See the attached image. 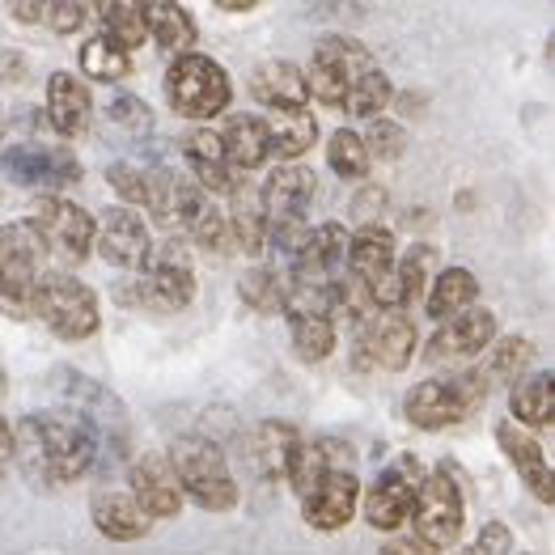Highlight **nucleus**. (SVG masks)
Returning a JSON list of instances; mask_svg holds the SVG:
<instances>
[{
    "label": "nucleus",
    "mask_w": 555,
    "mask_h": 555,
    "mask_svg": "<svg viewBox=\"0 0 555 555\" xmlns=\"http://www.w3.org/2000/svg\"><path fill=\"white\" fill-rule=\"evenodd\" d=\"M102 446L81 416L64 412H35L13 424V463L30 479V488H64L90 475Z\"/></svg>",
    "instance_id": "nucleus-1"
},
{
    "label": "nucleus",
    "mask_w": 555,
    "mask_h": 555,
    "mask_svg": "<svg viewBox=\"0 0 555 555\" xmlns=\"http://www.w3.org/2000/svg\"><path fill=\"white\" fill-rule=\"evenodd\" d=\"M166 463L179 479V492L191 496L204 513H230L242 501V488L233 479L230 459L208 437H179L166 454Z\"/></svg>",
    "instance_id": "nucleus-2"
},
{
    "label": "nucleus",
    "mask_w": 555,
    "mask_h": 555,
    "mask_svg": "<svg viewBox=\"0 0 555 555\" xmlns=\"http://www.w3.org/2000/svg\"><path fill=\"white\" fill-rule=\"evenodd\" d=\"M26 310H30L51 335H60V339H68V344L90 339L93 331L102 326L98 293H93L90 284H81L77 276H68V272H43V280L35 284V293H30V301H26Z\"/></svg>",
    "instance_id": "nucleus-3"
},
{
    "label": "nucleus",
    "mask_w": 555,
    "mask_h": 555,
    "mask_svg": "<svg viewBox=\"0 0 555 555\" xmlns=\"http://www.w3.org/2000/svg\"><path fill=\"white\" fill-rule=\"evenodd\" d=\"M230 73L212 60V55H199V51H183L170 68H166V102L175 115L195 119V124H208L217 115L230 111Z\"/></svg>",
    "instance_id": "nucleus-4"
},
{
    "label": "nucleus",
    "mask_w": 555,
    "mask_h": 555,
    "mask_svg": "<svg viewBox=\"0 0 555 555\" xmlns=\"http://www.w3.org/2000/svg\"><path fill=\"white\" fill-rule=\"evenodd\" d=\"M488 395H492V386H488L483 373L459 370V373H450V377H428V382H420L416 390L408 395L403 412H408V420H412L416 428L437 433V428H450V424H463L466 416H475V412L488 403Z\"/></svg>",
    "instance_id": "nucleus-5"
},
{
    "label": "nucleus",
    "mask_w": 555,
    "mask_h": 555,
    "mask_svg": "<svg viewBox=\"0 0 555 555\" xmlns=\"http://www.w3.org/2000/svg\"><path fill=\"white\" fill-rule=\"evenodd\" d=\"M55 390L68 403L73 416H81L90 424L102 450H115V454L128 450V428H132L128 424V408L102 382H93V377L77 370H55Z\"/></svg>",
    "instance_id": "nucleus-6"
},
{
    "label": "nucleus",
    "mask_w": 555,
    "mask_h": 555,
    "mask_svg": "<svg viewBox=\"0 0 555 555\" xmlns=\"http://www.w3.org/2000/svg\"><path fill=\"white\" fill-rule=\"evenodd\" d=\"M416 530V539H424L433 552H446L459 543L463 534V521H466V501H463V488L454 483L450 466H441L437 475L420 479L416 488V505H412V517H408Z\"/></svg>",
    "instance_id": "nucleus-7"
},
{
    "label": "nucleus",
    "mask_w": 555,
    "mask_h": 555,
    "mask_svg": "<svg viewBox=\"0 0 555 555\" xmlns=\"http://www.w3.org/2000/svg\"><path fill=\"white\" fill-rule=\"evenodd\" d=\"M35 233L43 237L47 255L60 263H86L93 250V221L90 212L64 195H39L30 217H26Z\"/></svg>",
    "instance_id": "nucleus-8"
},
{
    "label": "nucleus",
    "mask_w": 555,
    "mask_h": 555,
    "mask_svg": "<svg viewBox=\"0 0 555 555\" xmlns=\"http://www.w3.org/2000/svg\"><path fill=\"white\" fill-rule=\"evenodd\" d=\"M140 301L157 314H179L195 301V268L179 237L153 246L149 263L140 268Z\"/></svg>",
    "instance_id": "nucleus-9"
},
{
    "label": "nucleus",
    "mask_w": 555,
    "mask_h": 555,
    "mask_svg": "<svg viewBox=\"0 0 555 555\" xmlns=\"http://www.w3.org/2000/svg\"><path fill=\"white\" fill-rule=\"evenodd\" d=\"M373 55L361 43L344 39V35H326L319 39L314 55H310V68H306V90L314 93L323 106L331 111H344L348 90H352V77L361 68H370Z\"/></svg>",
    "instance_id": "nucleus-10"
},
{
    "label": "nucleus",
    "mask_w": 555,
    "mask_h": 555,
    "mask_svg": "<svg viewBox=\"0 0 555 555\" xmlns=\"http://www.w3.org/2000/svg\"><path fill=\"white\" fill-rule=\"evenodd\" d=\"M0 175L17 186H39L55 195V186L81 179V162L64 144H9L0 149Z\"/></svg>",
    "instance_id": "nucleus-11"
},
{
    "label": "nucleus",
    "mask_w": 555,
    "mask_h": 555,
    "mask_svg": "<svg viewBox=\"0 0 555 555\" xmlns=\"http://www.w3.org/2000/svg\"><path fill=\"white\" fill-rule=\"evenodd\" d=\"M43 263H47V246L26 217L0 225V293L13 306H26L30 301L35 284L43 280Z\"/></svg>",
    "instance_id": "nucleus-12"
},
{
    "label": "nucleus",
    "mask_w": 555,
    "mask_h": 555,
    "mask_svg": "<svg viewBox=\"0 0 555 555\" xmlns=\"http://www.w3.org/2000/svg\"><path fill=\"white\" fill-rule=\"evenodd\" d=\"M93 246L98 255L111 263V268H124V272H140L153 255V233H149V221L140 217L137 208H106V217L93 225Z\"/></svg>",
    "instance_id": "nucleus-13"
},
{
    "label": "nucleus",
    "mask_w": 555,
    "mask_h": 555,
    "mask_svg": "<svg viewBox=\"0 0 555 555\" xmlns=\"http://www.w3.org/2000/svg\"><path fill=\"white\" fill-rule=\"evenodd\" d=\"M416 488H420L416 459H403V463H395L390 470H382V475L370 483V492L361 496L365 521H370L373 530H399V526L412 517Z\"/></svg>",
    "instance_id": "nucleus-14"
},
{
    "label": "nucleus",
    "mask_w": 555,
    "mask_h": 555,
    "mask_svg": "<svg viewBox=\"0 0 555 555\" xmlns=\"http://www.w3.org/2000/svg\"><path fill=\"white\" fill-rule=\"evenodd\" d=\"M420 348V331L416 323L403 314V310H386V314H373L365 331H361V357L365 365L386 373L408 370L416 361Z\"/></svg>",
    "instance_id": "nucleus-15"
},
{
    "label": "nucleus",
    "mask_w": 555,
    "mask_h": 555,
    "mask_svg": "<svg viewBox=\"0 0 555 555\" xmlns=\"http://www.w3.org/2000/svg\"><path fill=\"white\" fill-rule=\"evenodd\" d=\"M361 505V479L357 470H326L323 479L301 496V513H306V526L335 534L344 530Z\"/></svg>",
    "instance_id": "nucleus-16"
},
{
    "label": "nucleus",
    "mask_w": 555,
    "mask_h": 555,
    "mask_svg": "<svg viewBox=\"0 0 555 555\" xmlns=\"http://www.w3.org/2000/svg\"><path fill=\"white\" fill-rule=\"evenodd\" d=\"M170 221H179V230H183L195 246H204L208 255H221V250L230 246L225 212L212 204L208 191H199L191 179H175V212H170Z\"/></svg>",
    "instance_id": "nucleus-17"
},
{
    "label": "nucleus",
    "mask_w": 555,
    "mask_h": 555,
    "mask_svg": "<svg viewBox=\"0 0 555 555\" xmlns=\"http://www.w3.org/2000/svg\"><path fill=\"white\" fill-rule=\"evenodd\" d=\"M128 479H132V501H137L149 521H170V517L183 513V492H179V479L166 463V454L137 459Z\"/></svg>",
    "instance_id": "nucleus-18"
},
{
    "label": "nucleus",
    "mask_w": 555,
    "mask_h": 555,
    "mask_svg": "<svg viewBox=\"0 0 555 555\" xmlns=\"http://www.w3.org/2000/svg\"><path fill=\"white\" fill-rule=\"evenodd\" d=\"M314 170L306 166H276L268 175V183L259 191V208H263V221L268 225H293V221H306V208L314 204Z\"/></svg>",
    "instance_id": "nucleus-19"
},
{
    "label": "nucleus",
    "mask_w": 555,
    "mask_h": 555,
    "mask_svg": "<svg viewBox=\"0 0 555 555\" xmlns=\"http://www.w3.org/2000/svg\"><path fill=\"white\" fill-rule=\"evenodd\" d=\"M496 344V314L488 310V306H470L463 314H454V319H446V323L437 326V335H433V344H428V357L433 361H450V357H479V352H488Z\"/></svg>",
    "instance_id": "nucleus-20"
},
{
    "label": "nucleus",
    "mask_w": 555,
    "mask_h": 555,
    "mask_svg": "<svg viewBox=\"0 0 555 555\" xmlns=\"http://www.w3.org/2000/svg\"><path fill=\"white\" fill-rule=\"evenodd\" d=\"M106 183L119 191L124 208H149L157 221H170V212H175V179L170 175L137 166V162H115L106 170Z\"/></svg>",
    "instance_id": "nucleus-21"
},
{
    "label": "nucleus",
    "mask_w": 555,
    "mask_h": 555,
    "mask_svg": "<svg viewBox=\"0 0 555 555\" xmlns=\"http://www.w3.org/2000/svg\"><path fill=\"white\" fill-rule=\"evenodd\" d=\"M344 259H348V230L326 221L319 230H310L306 246L297 250L293 259V272L288 280H301V284H335L344 276Z\"/></svg>",
    "instance_id": "nucleus-22"
},
{
    "label": "nucleus",
    "mask_w": 555,
    "mask_h": 555,
    "mask_svg": "<svg viewBox=\"0 0 555 555\" xmlns=\"http://www.w3.org/2000/svg\"><path fill=\"white\" fill-rule=\"evenodd\" d=\"M183 162L195 175L191 183L208 195H230L237 186V175L230 170V157H225V144H221L217 128H191L183 137Z\"/></svg>",
    "instance_id": "nucleus-23"
},
{
    "label": "nucleus",
    "mask_w": 555,
    "mask_h": 555,
    "mask_svg": "<svg viewBox=\"0 0 555 555\" xmlns=\"http://www.w3.org/2000/svg\"><path fill=\"white\" fill-rule=\"evenodd\" d=\"M301 433L284 420H263L250 428L246 437V459L250 466L263 475V479H288V470L297 463V450H301Z\"/></svg>",
    "instance_id": "nucleus-24"
},
{
    "label": "nucleus",
    "mask_w": 555,
    "mask_h": 555,
    "mask_svg": "<svg viewBox=\"0 0 555 555\" xmlns=\"http://www.w3.org/2000/svg\"><path fill=\"white\" fill-rule=\"evenodd\" d=\"M90 517L98 526V534L111 539V543H137L153 526L132 501V492H119V488H98L90 501Z\"/></svg>",
    "instance_id": "nucleus-25"
},
{
    "label": "nucleus",
    "mask_w": 555,
    "mask_h": 555,
    "mask_svg": "<svg viewBox=\"0 0 555 555\" xmlns=\"http://www.w3.org/2000/svg\"><path fill=\"white\" fill-rule=\"evenodd\" d=\"M496 441H501V450H505V459L513 463V470L530 483V492L543 501V505H552L555 496V483H552V466H547V454H543V446L526 433V428H517L513 420H505L501 428H496Z\"/></svg>",
    "instance_id": "nucleus-26"
},
{
    "label": "nucleus",
    "mask_w": 555,
    "mask_h": 555,
    "mask_svg": "<svg viewBox=\"0 0 555 555\" xmlns=\"http://www.w3.org/2000/svg\"><path fill=\"white\" fill-rule=\"evenodd\" d=\"M250 93L268 106V111H301L306 106V68H297L293 60H263L250 73Z\"/></svg>",
    "instance_id": "nucleus-27"
},
{
    "label": "nucleus",
    "mask_w": 555,
    "mask_h": 555,
    "mask_svg": "<svg viewBox=\"0 0 555 555\" xmlns=\"http://www.w3.org/2000/svg\"><path fill=\"white\" fill-rule=\"evenodd\" d=\"M259 124L268 137V157H280V166H297V157L306 149H314V140H319V119L306 106L301 111H268Z\"/></svg>",
    "instance_id": "nucleus-28"
},
{
    "label": "nucleus",
    "mask_w": 555,
    "mask_h": 555,
    "mask_svg": "<svg viewBox=\"0 0 555 555\" xmlns=\"http://www.w3.org/2000/svg\"><path fill=\"white\" fill-rule=\"evenodd\" d=\"M90 111H93V98H90V86H86L81 77H73V73H51V81H47V119H51V128H55L60 137L86 132Z\"/></svg>",
    "instance_id": "nucleus-29"
},
{
    "label": "nucleus",
    "mask_w": 555,
    "mask_h": 555,
    "mask_svg": "<svg viewBox=\"0 0 555 555\" xmlns=\"http://www.w3.org/2000/svg\"><path fill=\"white\" fill-rule=\"evenodd\" d=\"M395 233L382 230V225H361V230L348 237V259H344V272L361 284H373L377 276H386L395 268Z\"/></svg>",
    "instance_id": "nucleus-30"
},
{
    "label": "nucleus",
    "mask_w": 555,
    "mask_h": 555,
    "mask_svg": "<svg viewBox=\"0 0 555 555\" xmlns=\"http://www.w3.org/2000/svg\"><path fill=\"white\" fill-rule=\"evenodd\" d=\"M140 13H144L149 39H157L166 51H179L183 55L186 47L195 43V17L186 13L183 4H175V0H144Z\"/></svg>",
    "instance_id": "nucleus-31"
},
{
    "label": "nucleus",
    "mask_w": 555,
    "mask_h": 555,
    "mask_svg": "<svg viewBox=\"0 0 555 555\" xmlns=\"http://www.w3.org/2000/svg\"><path fill=\"white\" fill-rule=\"evenodd\" d=\"M475 297H479V280H475V272H470V268H446L441 276L428 284L424 306H428V314H433L437 323H446V319H454V314L470 310Z\"/></svg>",
    "instance_id": "nucleus-32"
},
{
    "label": "nucleus",
    "mask_w": 555,
    "mask_h": 555,
    "mask_svg": "<svg viewBox=\"0 0 555 555\" xmlns=\"http://www.w3.org/2000/svg\"><path fill=\"white\" fill-rule=\"evenodd\" d=\"M221 144H225V157H230V170H255L268 162V137H263V124L255 115H230L225 128H221Z\"/></svg>",
    "instance_id": "nucleus-33"
},
{
    "label": "nucleus",
    "mask_w": 555,
    "mask_h": 555,
    "mask_svg": "<svg viewBox=\"0 0 555 555\" xmlns=\"http://www.w3.org/2000/svg\"><path fill=\"white\" fill-rule=\"evenodd\" d=\"M552 403H555V377L552 373H530L513 386V424L517 428H543L552 424Z\"/></svg>",
    "instance_id": "nucleus-34"
},
{
    "label": "nucleus",
    "mask_w": 555,
    "mask_h": 555,
    "mask_svg": "<svg viewBox=\"0 0 555 555\" xmlns=\"http://www.w3.org/2000/svg\"><path fill=\"white\" fill-rule=\"evenodd\" d=\"M233 208L225 212V225H230V242L242 255H259L268 246V221H263V208H259V195L233 186Z\"/></svg>",
    "instance_id": "nucleus-35"
},
{
    "label": "nucleus",
    "mask_w": 555,
    "mask_h": 555,
    "mask_svg": "<svg viewBox=\"0 0 555 555\" xmlns=\"http://www.w3.org/2000/svg\"><path fill=\"white\" fill-rule=\"evenodd\" d=\"M98 22H102V39L106 43H115L119 51H137V47H144V39H149V30H144V13H140V4H132V0H106V4H98Z\"/></svg>",
    "instance_id": "nucleus-36"
},
{
    "label": "nucleus",
    "mask_w": 555,
    "mask_h": 555,
    "mask_svg": "<svg viewBox=\"0 0 555 555\" xmlns=\"http://www.w3.org/2000/svg\"><path fill=\"white\" fill-rule=\"evenodd\" d=\"M395 102V86H390V77L370 64V68H361L357 77H352V90H348V102H344V111L348 115H357V119H382V111Z\"/></svg>",
    "instance_id": "nucleus-37"
},
{
    "label": "nucleus",
    "mask_w": 555,
    "mask_h": 555,
    "mask_svg": "<svg viewBox=\"0 0 555 555\" xmlns=\"http://www.w3.org/2000/svg\"><path fill=\"white\" fill-rule=\"evenodd\" d=\"M530 365H534V344L521 339V335H509V339L488 348V361L479 373L488 377V386H496V382H517Z\"/></svg>",
    "instance_id": "nucleus-38"
},
{
    "label": "nucleus",
    "mask_w": 555,
    "mask_h": 555,
    "mask_svg": "<svg viewBox=\"0 0 555 555\" xmlns=\"http://www.w3.org/2000/svg\"><path fill=\"white\" fill-rule=\"evenodd\" d=\"M81 73L93 77V81H106V86L111 81H124L132 73V55L98 35V39H90V43L81 47Z\"/></svg>",
    "instance_id": "nucleus-39"
},
{
    "label": "nucleus",
    "mask_w": 555,
    "mask_h": 555,
    "mask_svg": "<svg viewBox=\"0 0 555 555\" xmlns=\"http://www.w3.org/2000/svg\"><path fill=\"white\" fill-rule=\"evenodd\" d=\"M288 335H293V352L314 365V361H326L335 352V323L331 319H293L288 323Z\"/></svg>",
    "instance_id": "nucleus-40"
},
{
    "label": "nucleus",
    "mask_w": 555,
    "mask_h": 555,
    "mask_svg": "<svg viewBox=\"0 0 555 555\" xmlns=\"http://www.w3.org/2000/svg\"><path fill=\"white\" fill-rule=\"evenodd\" d=\"M326 162L339 179H365L370 175V153H365V140L352 128H339L331 144H326Z\"/></svg>",
    "instance_id": "nucleus-41"
},
{
    "label": "nucleus",
    "mask_w": 555,
    "mask_h": 555,
    "mask_svg": "<svg viewBox=\"0 0 555 555\" xmlns=\"http://www.w3.org/2000/svg\"><path fill=\"white\" fill-rule=\"evenodd\" d=\"M433 246H412L403 259H395V280H399V293H403V306H412L420 293H424V284H428V272H433Z\"/></svg>",
    "instance_id": "nucleus-42"
},
{
    "label": "nucleus",
    "mask_w": 555,
    "mask_h": 555,
    "mask_svg": "<svg viewBox=\"0 0 555 555\" xmlns=\"http://www.w3.org/2000/svg\"><path fill=\"white\" fill-rule=\"evenodd\" d=\"M280 288H284V280H276V272L255 268L242 280V301L250 310H259V314H272V310H280Z\"/></svg>",
    "instance_id": "nucleus-43"
},
{
    "label": "nucleus",
    "mask_w": 555,
    "mask_h": 555,
    "mask_svg": "<svg viewBox=\"0 0 555 555\" xmlns=\"http://www.w3.org/2000/svg\"><path fill=\"white\" fill-rule=\"evenodd\" d=\"M93 4L81 0H43V26H51L55 35H77L90 22Z\"/></svg>",
    "instance_id": "nucleus-44"
},
{
    "label": "nucleus",
    "mask_w": 555,
    "mask_h": 555,
    "mask_svg": "<svg viewBox=\"0 0 555 555\" xmlns=\"http://www.w3.org/2000/svg\"><path fill=\"white\" fill-rule=\"evenodd\" d=\"M365 140V153H370V162L373 157H399L403 153V144H408V137H403V128L399 124H390V119H373V128H370V137H361Z\"/></svg>",
    "instance_id": "nucleus-45"
},
{
    "label": "nucleus",
    "mask_w": 555,
    "mask_h": 555,
    "mask_svg": "<svg viewBox=\"0 0 555 555\" xmlns=\"http://www.w3.org/2000/svg\"><path fill=\"white\" fill-rule=\"evenodd\" d=\"M475 555H513V534L505 521H488L483 530H479V539H475Z\"/></svg>",
    "instance_id": "nucleus-46"
},
{
    "label": "nucleus",
    "mask_w": 555,
    "mask_h": 555,
    "mask_svg": "<svg viewBox=\"0 0 555 555\" xmlns=\"http://www.w3.org/2000/svg\"><path fill=\"white\" fill-rule=\"evenodd\" d=\"M111 119L115 124H128V128H149V106L137 98H115L111 102Z\"/></svg>",
    "instance_id": "nucleus-47"
},
{
    "label": "nucleus",
    "mask_w": 555,
    "mask_h": 555,
    "mask_svg": "<svg viewBox=\"0 0 555 555\" xmlns=\"http://www.w3.org/2000/svg\"><path fill=\"white\" fill-rule=\"evenodd\" d=\"M377 555H437V552H433L424 539H416V534H395Z\"/></svg>",
    "instance_id": "nucleus-48"
},
{
    "label": "nucleus",
    "mask_w": 555,
    "mask_h": 555,
    "mask_svg": "<svg viewBox=\"0 0 555 555\" xmlns=\"http://www.w3.org/2000/svg\"><path fill=\"white\" fill-rule=\"evenodd\" d=\"M0 81H26V55L0 47Z\"/></svg>",
    "instance_id": "nucleus-49"
},
{
    "label": "nucleus",
    "mask_w": 555,
    "mask_h": 555,
    "mask_svg": "<svg viewBox=\"0 0 555 555\" xmlns=\"http://www.w3.org/2000/svg\"><path fill=\"white\" fill-rule=\"evenodd\" d=\"M9 13H13L17 22H43V0H13Z\"/></svg>",
    "instance_id": "nucleus-50"
},
{
    "label": "nucleus",
    "mask_w": 555,
    "mask_h": 555,
    "mask_svg": "<svg viewBox=\"0 0 555 555\" xmlns=\"http://www.w3.org/2000/svg\"><path fill=\"white\" fill-rule=\"evenodd\" d=\"M9 463H13V428H9V420L0 416V479H4Z\"/></svg>",
    "instance_id": "nucleus-51"
},
{
    "label": "nucleus",
    "mask_w": 555,
    "mask_h": 555,
    "mask_svg": "<svg viewBox=\"0 0 555 555\" xmlns=\"http://www.w3.org/2000/svg\"><path fill=\"white\" fill-rule=\"evenodd\" d=\"M373 204H382V208H386V191H377V186H373V191H365V195H361V199L352 204V212H357L361 221H370V208H373Z\"/></svg>",
    "instance_id": "nucleus-52"
},
{
    "label": "nucleus",
    "mask_w": 555,
    "mask_h": 555,
    "mask_svg": "<svg viewBox=\"0 0 555 555\" xmlns=\"http://www.w3.org/2000/svg\"><path fill=\"white\" fill-rule=\"evenodd\" d=\"M217 9H225V13H250V9H259V0H217Z\"/></svg>",
    "instance_id": "nucleus-53"
},
{
    "label": "nucleus",
    "mask_w": 555,
    "mask_h": 555,
    "mask_svg": "<svg viewBox=\"0 0 555 555\" xmlns=\"http://www.w3.org/2000/svg\"><path fill=\"white\" fill-rule=\"evenodd\" d=\"M4 390H9V373L0 370V395H4Z\"/></svg>",
    "instance_id": "nucleus-54"
},
{
    "label": "nucleus",
    "mask_w": 555,
    "mask_h": 555,
    "mask_svg": "<svg viewBox=\"0 0 555 555\" xmlns=\"http://www.w3.org/2000/svg\"><path fill=\"white\" fill-rule=\"evenodd\" d=\"M0 140H4V115H0Z\"/></svg>",
    "instance_id": "nucleus-55"
},
{
    "label": "nucleus",
    "mask_w": 555,
    "mask_h": 555,
    "mask_svg": "<svg viewBox=\"0 0 555 555\" xmlns=\"http://www.w3.org/2000/svg\"><path fill=\"white\" fill-rule=\"evenodd\" d=\"M459 555H475V552H470V547H463V552H459Z\"/></svg>",
    "instance_id": "nucleus-56"
}]
</instances>
